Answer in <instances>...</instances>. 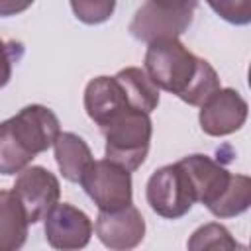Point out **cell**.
Here are the masks:
<instances>
[{
	"label": "cell",
	"instance_id": "1",
	"mask_svg": "<svg viewBox=\"0 0 251 251\" xmlns=\"http://www.w3.org/2000/svg\"><path fill=\"white\" fill-rule=\"evenodd\" d=\"M145 73L157 88L178 96L188 106H202L220 86L216 69L196 57L178 39H157L147 45Z\"/></svg>",
	"mask_w": 251,
	"mask_h": 251
},
{
	"label": "cell",
	"instance_id": "2",
	"mask_svg": "<svg viewBox=\"0 0 251 251\" xmlns=\"http://www.w3.org/2000/svg\"><path fill=\"white\" fill-rule=\"evenodd\" d=\"M102 133L106 137V159L133 173L143 165L149 153L153 124L147 114L131 110L118 118Z\"/></svg>",
	"mask_w": 251,
	"mask_h": 251
},
{
	"label": "cell",
	"instance_id": "3",
	"mask_svg": "<svg viewBox=\"0 0 251 251\" xmlns=\"http://www.w3.org/2000/svg\"><path fill=\"white\" fill-rule=\"evenodd\" d=\"M196 2H145L135 12L129 31L147 45L157 39H178L192 24Z\"/></svg>",
	"mask_w": 251,
	"mask_h": 251
},
{
	"label": "cell",
	"instance_id": "4",
	"mask_svg": "<svg viewBox=\"0 0 251 251\" xmlns=\"http://www.w3.org/2000/svg\"><path fill=\"white\" fill-rule=\"evenodd\" d=\"M88 198L96 204L100 212H118L131 204V173L124 167L100 159L94 161L78 182Z\"/></svg>",
	"mask_w": 251,
	"mask_h": 251
},
{
	"label": "cell",
	"instance_id": "5",
	"mask_svg": "<svg viewBox=\"0 0 251 251\" xmlns=\"http://www.w3.org/2000/svg\"><path fill=\"white\" fill-rule=\"evenodd\" d=\"M145 198L149 208L167 220L182 218L194 204L190 182L178 163L157 169L145 186Z\"/></svg>",
	"mask_w": 251,
	"mask_h": 251
},
{
	"label": "cell",
	"instance_id": "6",
	"mask_svg": "<svg viewBox=\"0 0 251 251\" xmlns=\"http://www.w3.org/2000/svg\"><path fill=\"white\" fill-rule=\"evenodd\" d=\"M12 192L22 204L27 224H37L55 204H59L61 184L49 169L31 165L16 176Z\"/></svg>",
	"mask_w": 251,
	"mask_h": 251
},
{
	"label": "cell",
	"instance_id": "7",
	"mask_svg": "<svg viewBox=\"0 0 251 251\" xmlns=\"http://www.w3.org/2000/svg\"><path fill=\"white\" fill-rule=\"evenodd\" d=\"M92 220L73 204H55L43 218L47 243L55 251H80L90 243Z\"/></svg>",
	"mask_w": 251,
	"mask_h": 251
},
{
	"label": "cell",
	"instance_id": "8",
	"mask_svg": "<svg viewBox=\"0 0 251 251\" xmlns=\"http://www.w3.org/2000/svg\"><path fill=\"white\" fill-rule=\"evenodd\" d=\"M8 124L16 141L31 157H37L39 153L53 147L61 133L59 118L53 114V110L41 104L24 106L16 116L8 118Z\"/></svg>",
	"mask_w": 251,
	"mask_h": 251
},
{
	"label": "cell",
	"instance_id": "9",
	"mask_svg": "<svg viewBox=\"0 0 251 251\" xmlns=\"http://www.w3.org/2000/svg\"><path fill=\"white\" fill-rule=\"evenodd\" d=\"M247 110L245 98L235 88H218L200 106L198 122L206 135L224 137L241 129L247 120Z\"/></svg>",
	"mask_w": 251,
	"mask_h": 251
},
{
	"label": "cell",
	"instance_id": "10",
	"mask_svg": "<svg viewBox=\"0 0 251 251\" xmlns=\"http://www.w3.org/2000/svg\"><path fill=\"white\" fill-rule=\"evenodd\" d=\"M178 165L190 182L194 202L204 204L208 210L222 198L231 182V173L208 155H186L178 161Z\"/></svg>",
	"mask_w": 251,
	"mask_h": 251
},
{
	"label": "cell",
	"instance_id": "11",
	"mask_svg": "<svg viewBox=\"0 0 251 251\" xmlns=\"http://www.w3.org/2000/svg\"><path fill=\"white\" fill-rule=\"evenodd\" d=\"M94 229L100 243L110 251H131L145 237V220L141 212L129 204L118 212H100Z\"/></svg>",
	"mask_w": 251,
	"mask_h": 251
},
{
	"label": "cell",
	"instance_id": "12",
	"mask_svg": "<svg viewBox=\"0 0 251 251\" xmlns=\"http://www.w3.org/2000/svg\"><path fill=\"white\" fill-rule=\"evenodd\" d=\"M84 110L88 118L104 131L118 118L131 112L118 80L114 76H96L84 88ZM135 112V110H133Z\"/></svg>",
	"mask_w": 251,
	"mask_h": 251
},
{
	"label": "cell",
	"instance_id": "13",
	"mask_svg": "<svg viewBox=\"0 0 251 251\" xmlns=\"http://www.w3.org/2000/svg\"><path fill=\"white\" fill-rule=\"evenodd\" d=\"M53 147H55V161L61 175L69 182H80L86 169L94 163L88 143L73 131H63L55 139Z\"/></svg>",
	"mask_w": 251,
	"mask_h": 251
},
{
	"label": "cell",
	"instance_id": "14",
	"mask_svg": "<svg viewBox=\"0 0 251 251\" xmlns=\"http://www.w3.org/2000/svg\"><path fill=\"white\" fill-rule=\"evenodd\" d=\"M131 110L151 114L159 106V88L151 82L147 73L139 67H126L114 75Z\"/></svg>",
	"mask_w": 251,
	"mask_h": 251
},
{
	"label": "cell",
	"instance_id": "15",
	"mask_svg": "<svg viewBox=\"0 0 251 251\" xmlns=\"http://www.w3.org/2000/svg\"><path fill=\"white\" fill-rule=\"evenodd\" d=\"M27 218L12 190H0V251H20L27 241Z\"/></svg>",
	"mask_w": 251,
	"mask_h": 251
},
{
	"label": "cell",
	"instance_id": "16",
	"mask_svg": "<svg viewBox=\"0 0 251 251\" xmlns=\"http://www.w3.org/2000/svg\"><path fill=\"white\" fill-rule=\"evenodd\" d=\"M186 251H249L247 245L239 243L226 226L218 222H208L196 227L188 241Z\"/></svg>",
	"mask_w": 251,
	"mask_h": 251
},
{
	"label": "cell",
	"instance_id": "17",
	"mask_svg": "<svg viewBox=\"0 0 251 251\" xmlns=\"http://www.w3.org/2000/svg\"><path fill=\"white\" fill-rule=\"evenodd\" d=\"M251 204V180L245 175H231V182L222 198L210 208L216 218H235Z\"/></svg>",
	"mask_w": 251,
	"mask_h": 251
},
{
	"label": "cell",
	"instance_id": "18",
	"mask_svg": "<svg viewBox=\"0 0 251 251\" xmlns=\"http://www.w3.org/2000/svg\"><path fill=\"white\" fill-rule=\"evenodd\" d=\"M31 157L14 137L8 120L0 122V175H20L24 169L29 167Z\"/></svg>",
	"mask_w": 251,
	"mask_h": 251
},
{
	"label": "cell",
	"instance_id": "19",
	"mask_svg": "<svg viewBox=\"0 0 251 251\" xmlns=\"http://www.w3.org/2000/svg\"><path fill=\"white\" fill-rule=\"evenodd\" d=\"M116 8V2H108V0H78V2H71V10L75 12L76 20H80L82 24L94 25V24H102L106 22L112 12Z\"/></svg>",
	"mask_w": 251,
	"mask_h": 251
},
{
	"label": "cell",
	"instance_id": "20",
	"mask_svg": "<svg viewBox=\"0 0 251 251\" xmlns=\"http://www.w3.org/2000/svg\"><path fill=\"white\" fill-rule=\"evenodd\" d=\"M12 45L0 39V88H4L12 78Z\"/></svg>",
	"mask_w": 251,
	"mask_h": 251
},
{
	"label": "cell",
	"instance_id": "21",
	"mask_svg": "<svg viewBox=\"0 0 251 251\" xmlns=\"http://www.w3.org/2000/svg\"><path fill=\"white\" fill-rule=\"evenodd\" d=\"M24 8H27V4H22V6H16V4H0V16H6L8 14L6 10L18 12V10H24Z\"/></svg>",
	"mask_w": 251,
	"mask_h": 251
}]
</instances>
